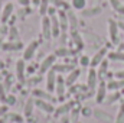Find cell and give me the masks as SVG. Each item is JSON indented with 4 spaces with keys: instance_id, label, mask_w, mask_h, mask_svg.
<instances>
[{
    "instance_id": "18",
    "label": "cell",
    "mask_w": 124,
    "mask_h": 123,
    "mask_svg": "<svg viewBox=\"0 0 124 123\" xmlns=\"http://www.w3.org/2000/svg\"><path fill=\"white\" fill-rule=\"evenodd\" d=\"M65 86L66 84H63V80H62V77H58L56 78V87H55V91H56V96L61 98L63 97V93H65Z\"/></svg>"
},
{
    "instance_id": "19",
    "label": "cell",
    "mask_w": 124,
    "mask_h": 123,
    "mask_svg": "<svg viewBox=\"0 0 124 123\" xmlns=\"http://www.w3.org/2000/svg\"><path fill=\"white\" fill-rule=\"evenodd\" d=\"M33 104H35V100L33 98H28L26 100V103H25V109H23V113H25V116H32V113H33Z\"/></svg>"
},
{
    "instance_id": "24",
    "label": "cell",
    "mask_w": 124,
    "mask_h": 123,
    "mask_svg": "<svg viewBox=\"0 0 124 123\" xmlns=\"http://www.w3.org/2000/svg\"><path fill=\"white\" fill-rule=\"evenodd\" d=\"M108 58L111 61H124V52L123 51H117V52H110Z\"/></svg>"
},
{
    "instance_id": "31",
    "label": "cell",
    "mask_w": 124,
    "mask_h": 123,
    "mask_svg": "<svg viewBox=\"0 0 124 123\" xmlns=\"http://www.w3.org/2000/svg\"><path fill=\"white\" fill-rule=\"evenodd\" d=\"M114 123H124V104L120 106V110H118V113L116 116V122Z\"/></svg>"
},
{
    "instance_id": "42",
    "label": "cell",
    "mask_w": 124,
    "mask_h": 123,
    "mask_svg": "<svg viewBox=\"0 0 124 123\" xmlns=\"http://www.w3.org/2000/svg\"><path fill=\"white\" fill-rule=\"evenodd\" d=\"M19 3H20L22 6H29L31 1H29V0H19Z\"/></svg>"
},
{
    "instance_id": "41",
    "label": "cell",
    "mask_w": 124,
    "mask_h": 123,
    "mask_svg": "<svg viewBox=\"0 0 124 123\" xmlns=\"http://www.w3.org/2000/svg\"><path fill=\"white\" fill-rule=\"evenodd\" d=\"M7 107L9 106H0V116H3V114H6V112H7Z\"/></svg>"
},
{
    "instance_id": "39",
    "label": "cell",
    "mask_w": 124,
    "mask_h": 123,
    "mask_svg": "<svg viewBox=\"0 0 124 123\" xmlns=\"http://www.w3.org/2000/svg\"><path fill=\"white\" fill-rule=\"evenodd\" d=\"M6 90H4V87L0 84V101H6Z\"/></svg>"
},
{
    "instance_id": "30",
    "label": "cell",
    "mask_w": 124,
    "mask_h": 123,
    "mask_svg": "<svg viewBox=\"0 0 124 123\" xmlns=\"http://www.w3.org/2000/svg\"><path fill=\"white\" fill-rule=\"evenodd\" d=\"M54 4H55L58 9H61V10H68V9H69V4H68L65 0H54Z\"/></svg>"
},
{
    "instance_id": "40",
    "label": "cell",
    "mask_w": 124,
    "mask_h": 123,
    "mask_svg": "<svg viewBox=\"0 0 124 123\" xmlns=\"http://www.w3.org/2000/svg\"><path fill=\"white\" fill-rule=\"evenodd\" d=\"M116 78H118V80H124V70L123 71H117V72H116Z\"/></svg>"
},
{
    "instance_id": "43",
    "label": "cell",
    "mask_w": 124,
    "mask_h": 123,
    "mask_svg": "<svg viewBox=\"0 0 124 123\" xmlns=\"http://www.w3.org/2000/svg\"><path fill=\"white\" fill-rule=\"evenodd\" d=\"M48 13H49L51 16H55V15H54V13H55V9H54V7H49V9H48Z\"/></svg>"
},
{
    "instance_id": "2",
    "label": "cell",
    "mask_w": 124,
    "mask_h": 123,
    "mask_svg": "<svg viewBox=\"0 0 124 123\" xmlns=\"http://www.w3.org/2000/svg\"><path fill=\"white\" fill-rule=\"evenodd\" d=\"M55 60H56V57H55V54H52V55H48L43 61L40 62V67H39V72L40 74H45V72H48L52 67H54V64H55Z\"/></svg>"
},
{
    "instance_id": "11",
    "label": "cell",
    "mask_w": 124,
    "mask_h": 123,
    "mask_svg": "<svg viewBox=\"0 0 124 123\" xmlns=\"http://www.w3.org/2000/svg\"><path fill=\"white\" fill-rule=\"evenodd\" d=\"M25 71H26L25 60H17V62H16V77H17V80L23 81V78H25Z\"/></svg>"
},
{
    "instance_id": "32",
    "label": "cell",
    "mask_w": 124,
    "mask_h": 123,
    "mask_svg": "<svg viewBox=\"0 0 124 123\" xmlns=\"http://www.w3.org/2000/svg\"><path fill=\"white\" fill-rule=\"evenodd\" d=\"M107 68H108V62L107 61H102L100 64V70H98V75L100 77H104V74L107 72Z\"/></svg>"
},
{
    "instance_id": "35",
    "label": "cell",
    "mask_w": 124,
    "mask_h": 123,
    "mask_svg": "<svg viewBox=\"0 0 124 123\" xmlns=\"http://www.w3.org/2000/svg\"><path fill=\"white\" fill-rule=\"evenodd\" d=\"M69 54V51H68V48H58L56 51H55V57H66Z\"/></svg>"
},
{
    "instance_id": "29",
    "label": "cell",
    "mask_w": 124,
    "mask_h": 123,
    "mask_svg": "<svg viewBox=\"0 0 124 123\" xmlns=\"http://www.w3.org/2000/svg\"><path fill=\"white\" fill-rule=\"evenodd\" d=\"M9 39H10V42H19V33L16 31V28H10V31H9Z\"/></svg>"
},
{
    "instance_id": "27",
    "label": "cell",
    "mask_w": 124,
    "mask_h": 123,
    "mask_svg": "<svg viewBox=\"0 0 124 123\" xmlns=\"http://www.w3.org/2000/svg\"><path fill=\"white\" fill-rule=\"evenodd\" d=\"M74 67L72 65H62V64H58L54 67V71L55 72H66V71H72Z\"/></svg>"
},
{
    "instance_id": "23",
    "label": "cell",
    "mask_w": 124,
    "mask_h": 123,
    "mask_svg": "<svg viewBox=\"0 0 124 123\" xmlns=\"http://www.w3.org/2000/svg\"><path fill=\"white\" fill-rule=\"evenodd\" d=\"M72 41L75 42V45L79 48V49H82V46H84V42H82V38H81V35L78 33L77 31H72Z\"/></svg>"
},
{
    "instance_id": "7",
    "label": "cell",
    "mask_w": 124,
    "mask_h": 123,
    "mask_svg": "<svg viewBox=\"0 0 124 123\" xmlns=\"http://www.w3.org/2000/svg\"><path fill=\"white\" fill-rule=\"evenodd\" d=\"M107 55V49L105 48H101V49H98L97 52H95V55H94L93 58H91V62H90V65L91 67H97V65H100L101 62L104 61V57Z\"/></svg>"
},
{
    "instance_id": "9",
    "label": "cell",
    "mask_w": 124,
    "mask_h": 123,
    "mask_svg": "<svg viewBox=\"0 0 124 123\" xmlns=\"http://www.w3.org/2000/svg\"><path fill=\"white\" fill-rule=\"evenodd\" d=\"M97 78H98V74H97V71L91 68L90 70V72H88V80H87V84H88V88L94 91L95 88H97Z\"/></svg>"
},
{
    "instance_id": "37",
    "label": "cell",
    "mask_w": 124,
    "mask_h": 123,
    "mask_svg": "<svg viewBox=\"0 0 124 123\" xmlns=\"http://www.w3.org/2000/svg\"><path fill=\"white\" fill-rule=\"evenodd\" d=\"M90 62H91V60H90L87 55H82V57L79 58V64H81L82 67H87V65H90Z\"/></svg>"
},
{
    "instance_id": "22",
    "label": "cell",
    "mask_w": 124,
    "mask_h": 123,
    "mask_svg": "<svg viewBox=\"0 0 124 123\" xmlns=\"http://www.w3.org/2000/svg\"><path fill=\"white\" fill-rule=\"evenodd\" d=\"M124 87V80H120V81H110L107 84V90H118V88H123Z\"/></svg>"
},
{
    "instance_id": "20",
    "label": "cell",
    "mask_w": 124,
    "mask_h": 123,
    "mask_svg": "<svg viewBox=\"0 0 124 123\" xmlns=\"http://www.w3.org/2000/svg\"><path fill=\"white\" fill-rule=\"evenodd\" d=\"M68 25L71 28V31H77V26H78V20H77V16L72 13V12H68Z\"/></svg>"
},
{
    "instance_id": "36",
    "label": "cell",
    "mask_w": 124,
    "mask_h": 123,
    "mask_svg": "<svg viewBox=\"0 0 124 123\" xmlns=\"http://www.w3.org/2000/svg\"><path fill=\"white\" fill-rule=\"evenodd\" d=\"M6 106H15L16 104V97L13 96V94H10V96H7L6 97Z\"/></svg>"
},
{
    "instance_id": "34",
    "label": "cell",
    "mask_w": 124,
    "mask_h": 123,
    "mask_svg": "<svg viewBox=\"0 0 124 123\" xmlns=\"http://www.w3.org/2000/svg\"><path fill=\"white\" fill-rule=\"evenodd\" d=\"M111 6L117 10V12H121V13H124V7H123V4L118 1V0H111Z\"/></svg>"
},
{
    "instance_id": "12",
    "label": "cell",
    "mask_w": 124,
    "mask_h": 123,
    "mask_svg": "<svg viewBox=\"0 0 124 123\" xmlns=\"http://www.w3.org/2000/svg\"><path fill=\"white\" fill-rule=\"evenodd\" d=\"M13 13V3H6L1 13H0V20L1 22H7V19L10 18V15Z\"/></svg>"
},
{
    "instance_id": "21",
    "label": "cell",
    "mask_w": 124,
    "mask_h": 123,
    "mask_svg": "<svg viewBox=\"0 0 124 123\" xmlns=\"http://www.w3.org/2000/svg\"><path fill=\"white\" fill-rule=\"evenodd\" d=\"M100 13H101V7H91V9H84L82 10V16H85V18L97 16Z\"/></svg>"
},
{
    "instance_id": "16",
    "label": "cell",
    "mask_w": 124,
    "mask_h": 123,
    "mask_svg": "<svg viewBox=\"0 0 124 123\" xmlns=\"http://www.w3.org/2000/svg\"><path fill=\"white\" fill-rule=\"evenodd\" d=\"M71 107H72V103H65V104H62L58 109H55L54 116L56 117V116H63V114H66V113L71 110Z\"/></svg>"
},
{
    "instance_id": "8",
    "label": "cell",
    "mask_w": 124,
    "mask_h": 123,
    "mask_svg": "<svg viewBox=\"0 0 124 123\" xmlns=\"http://www.w3.org/2000/svg\"><path fill=\"white\" fill-rule=\"evenodd\" d=\"M105 97H107V84L104 81H101L100 86H98V88H97V97H95V100H97V103H102L105 100Z\"/></svg>"
},
{
    "instance_id": "17",
    "label": "cell",
    "mask_w": 124,
    "mask_h": 123,
    "mask_svg": "<svg viewBox=\"0 0 124 123\" xmlns=\"http://www.w3.org/2000/svg\"><path fill=\"white\" fill-rule=\"evenodd\" d=\"M1 48L4 51H19V49L23 48V45L20 42H7V44H3Z\"/></svg>"
},
{
    "instance_id": "28",
    "label": "cell",
    "mask_w": 124,
    "mask_h": 123,
    "mask_svg": "<svg viewBox=\"0 0 124 123\" xmlns=\"http://www.w3.org/2000/svg\"><path fill=\"white\" fill-rule=\"evenodd\" d=\"M85 0H72L71 1V6L74 7V9H77V10H84L85 9Z\"/></svg>"
},
{
    "instance_id": "5",
    "label": "cell",
    "mask_w": 124,
    "mask_h": 123,
    "mask_svg": "<svg viewBox=\"0 0 124 123\" xmlns=\"http://www.w3.org/2000/svg\"><path fill=\"white\" fill-rule=\"evenodd\" d=\"M55 87H56V72L54 70H49L46 74V90L49 93H54Z\"/></svg>"
},
{
    "instance_id": "45",
    "label": "cell",
    "mask_w": 124,
    "mask_h": 123,
    "mask_svg": "<svg viewBox=\"0 0 124 123\" xmlns=\"http://www.w3.org/2000/svg\"><path fill=\"white\" fill-rule=\"evenodd\" d=\"M118 28H121V29H124V23H118Z\"/></svg>"
},
{
    "instance_id": "38",
    "label": "cell",
    "mask_w": 124,
    "mask_h": 123,
    "mask_svg": "<svg viewBox=\"0 0 124 123\" xmlns=\"http://www.w3.org/2000/svg\"><path fill=\"white\" fill-rule=\"evenodd\" d=\"M118 98H120V93H114V94H113V96H111L110 98H107V103H108V104H111V103L117 101Z\"/></svg>"
},
{
    "instance_id": "14",
    "label": "cell",
    "mask_w": 124,
    "mask_h": 123,
    "mask_svg": "<svg viewBox=\"0 0 124 123\" xmlns=\"http://www.w3.org/2000/svg\"><path fill=\"white\" fill-rule=\"evenodd\" d=\"M51 25H52V36L58 38L59 32H61V25H59V20L56 16H51Z\"/></svg>"
},
{
    "instance_id": "47",
    "label": "cell",
    "mask_w": 124,
    "mask_h": 123,
    "mask_svg": "<svg viewBox=\"0 0 124 123\" xmlns=\"http://www.w3.org/2000/svg\"><path fill=\"white\" fill-rule=\"evenodd\" d=\"M48 123H55V122H54V120H49V122H48Z\"/></svg>"
},
{
    "instance_id": "15",
    "label": "cell",
    "mask_w": 124,
    "mask_h": 123,
    "mask_svg": "<svg viewBox=\"0 0 124 123\" xmlns=\"http://www.w3.org/2000/svg\"><path fill=\"white\" fill-rule=\"evenodd\" d=\"M58 18H59L58 20H59L61 29L65 32L66 29H68V26H69V25H68V15L65 13V10H59V12H58Z\"/></svg>"
},
{
    "instance_id": "4",
    "label": "cell",
    "mask_w": 124,
    "mask_h": 123,
    "mask_svg": "<svg viewBox=\"0 0 124 123\" xmlns=\"http://www.w3.org/2000/svg\"><path fill=\"white\" fill-rule=\"evenodd\" d=\"M118 23L113 19L108 20V35H110V39L113 44H117V38H118Z\"/></svg>"
},
{
    "instance_id": "6",
    "label": "cell",
    "mask_w": 124,
    "mask_h": 123,
    "mask_svg": "<svg viewBox=\"0 0 124 123\" xmlns=\"http://www.w3.org/2000/svg\"><path fill=\"white\" fill-rule=\"evenodd\" d=\"M35 106L38 107V109H40L42 112H45V113H54L55 112V107L52 106V103L51 101H46V100H36L35 101Z\"/></svg>"
},
{
    "instance_id": "10",
    "label": "cell",
    "mask_w": 124,
    "mask_h": 123,
    "mask_svg": "<svg viewBox=\"0 0 124 123\" xmlns=\"http://www.w3.org/2000/svg\"><path fill=\"white\" fill-rule=\"evenodd\" d=\"M32 96L36 97V98H40V100H46V101H52V100H54V97L51 96V93L43 91V90H40V88H35V90L32 91Z\"/></svg>"
},
{
    "instance_id": "33",
    "label": "cell",
    "mask_w": 124,
    "mask_h": 123,
    "mask_svg": "<svg viewBox=\"0 0 124 123\" xmlns=\"http://www.w3.org/2000/svg\"><path fill=\"white\" fill-rule=\"evenodd\" d=\"M95 116H97L100 120H110V119H111L110 114H107V113H104V112H101V110H95Z\"/></svg>"
},
{
    "instance_id": "46",
    "label": "cell",
    "mask_w": 124,
    "mask_h": 123,
    "mask_svg": "<svg viewBox=\"0 0 124 123\" xmlns=\"http://www.w3.org/2000/svg\"><path fill=\"white\" fill-rule=\"evenodd\" d=\"M3 67H4V64H3V62L0 61V68H3Z\"/></svg>"
},
{
    "instance_id": "1",
    "label": "cell",
    "mask_w": 124,
    "mask_h": 123,
    "mask_svg": "<svg viewBox=\"0 0 124 123\" xmlns=\"http://www.w3.org/2000/svg\"><path fill=\"white\" fill-rule=\"evenodd\" d=\"M40 26H42V35L46 41H49L52 38V25H51V18L48 16H42V22H40Z\"/></svg>"
},
{
    "instance_id": "3",
    "label": "cell",
    "mask_w": 124,
    "mask_h": 123,
    "mask_svg": "<svg viewBox=\"0 0 124 123\" xmlns=\"http://www.w3.org/2000/svg\"><path fill=\"white\" fill-rule=\"evenodd\" d=\"M38 46H39V42H38V41H32L31 44L23 49V60H25V61H28V60H32V58H33V55L36 54Z\"/></svg>"
},
{
    "instance_id": "13",
    "label": "cell",
    "mask_w": 124,
    "mask_h": 123,
    "mask_svg": "<svg viewBox=\"0 0 124 123\" xmlns=\"http://www.w3.org/2000/svg\"><path fill=\"white\" fill-rule=\"evenodd\" d=\"M81 75V70H72L69 74H68V77H66V86L69 87V86H74V83L78 80V77Z\"/></svg>"
},
{
    "instance_id": "26",
    "label": "cell",
    "mask_w": 124,
    "mask_h": 123,
    "mask_svg": "<svg viewBox=\"0 0 124 123\" xmlns=\"http://www.w3.org/2000/svg\"><path fill=\"white\" fill-rule=\"evenodd\" d=\"M49 9V0H40V6H39V13L40 16H46Z\"/></svg>"
},
{
    "instance_id": "25",
    "label": "cell",
    "mask_w": 124,
    "mask_h": 123,
    "mask_svg": "<svg viewBox=\"0 0 124 123\" xmlns=\"http://www.w3.org/2000/svg\"><path fill=\"white\" fill-rule=\"evenodd\" d=\"M7 119L10 120V123H23V120H25L19 113H9Z\"/></svg>"
},
{
    "instance_id": "44",
    "label": "cell",
    "mask_w": 124,
    "mask_h": 123,
    "mask_svg": "<svg viewBox=\"0 0 124 123\" xmlns=\"http://www.w3.org/2000/svg\"><path fill=\"white\" fill-rule=\"evenodd\" d=\"M118 51H124V44H120L118 45Z\"/></svg>"
}]
</instances>
